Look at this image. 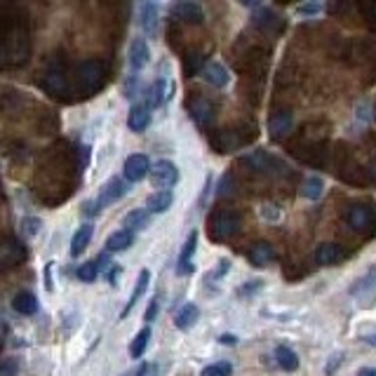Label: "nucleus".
<instances>
[{
  "label": "nucleus",
  "mask_w": 376,
  "mask_h": 376,
  "mask_svg": "<svg viewBox=\"0 0 376 376\" xmlns=\"http://www.w3.org/2000/svg\"><path fill=\"white\" fill-rule=\"evenodd\" d=\"M106 85V64L99 59H85L75 71V92L80 97H92Z\"/></svg>",
  "instance_id": "obj_1"
},
{
  "label": "nucleus",
  "mask_w": 376,
  "mask_h": 376,
  "mask_svg": "<svg viewBox=\"0 0 376 376\" xmlns=\"http://www.w3.org/2000/svg\"><path fill=\"white\" fill-rule=\"evenodd\" d=\"M238 231H240V217L229 210L214 212L210 217V222H207V233H210V240H214V242L231 240Z\"/></svg>",
  "instance_id": "obj_2"
},
{
  "label": "nucleus",
  "mask_w": 376,
  "mask_h": 376,
  "mask_svg": "<svg viewBox=\"0 0 376 376\" xmlns=\"http://www.w3.org/2000/svg\"><path fill=\"white\" fill-rule=\"evenodd\" d=\"M346 224L353 231L369 235V233L376 231V207L367 205V202H355L346 212Z\"/></svg>",
  "instance_id": "obj_3"
},
{
  "label": "nucleus",
  "mask_w": 376,
  "mask_h": 376,
  "mask_svg": "<svg viewBox=\"0 0 376 376\" xmlns=\"http://www.w3.org/2000/svg\"><path fill=\"white\" fill-rule=\"evenodd\" d=\"M40 87H43L50 97L64 99V101L69 99V94H73V87H71L66 73H64V69H59V66H52L45 71L43 80H40Z\"/></svg>",
  "instance_id": "obj_4"
},
{
  "label": "nucleus",
  "mask_w": 376,
  "mask_h": 376,
  "mask_svg": "<svg viewBox=\"0 0 376 376\" xmlns=\"http://www.w3.org/2000/svg\"><path fill=\"white\" fill-rule=\"evenodd\" d=\"M26 244L17 242V240H5L0 242V273L10 271V268L19 266L26 261Z\"/></svg>",
  "instance_id": "obj_5"
},
{
  "label": "nucleus",
  "mask_w": 376,
  "mask_h": 376,
  "mask_svg": "<svg viewBox=\"0 0 376 376\" xmlns=\"http://www.w3.org/2000/svg\"><path fill=\"white\" fill-rule=\"evenodd\" d=\"M179 181V170L170 160H160L151 167V183L160 190H170Z\"/></svg>",
  "instance_id": "obj_6"
},
{
  "label": "nucleus",
  "mask_w": 376,
  "mask_h": 376,
  "mask_svg": "<svg viewBox=\"0 0 376 376\" xmlns=\"http://www.w3.org/2000/svg\"><path fill=\"white\" fill-rule=\"evenodd\" d=\"M249 141V136H240L238 132H231V129H224V132H217L210 136V144L217 153H231L238 151L240 146H244Z\"/></svg>",
  "instance_id": "obj_7"
},
{
  "label": "nucleus",
  "mask_w": 376,
  "mask_h": 376,
  "mask_svg": "<svg viewBox=\"0 0 376 376\" xmlns=\"http://www.w3.org/2000/svg\"><path fill=\"white\" fill-rule=\"evenodd\" d=\"M123 170H125V179L136 183V181H141L146 174H151V163H148V158L144 153H134L125 160Z\"/></svg>",
  "instance_id": "obj_8"
},
{
  "label": "nucleus",
  "mask_w": 376,
  "mask_h": 376,
  "mask_svg": "<svg viewBox=\"0 0 376 376\" xmlns=\"http://www.w3.org/2000/svg\"><path fill=\"white\" fill-rule=\"evenodd\" d=\"M188 111H190V118H193L198 127H210V125L214 123V116H217V109H214V104H212L210 99H205V97L195 99L193 104L188 106Z\"/></svg>",
  "instance_id": "obj_9"
},
{
  "label": "nucleus",
  "mask_w": 376,
  "mask_h": 376,
  "mask_svg": "<svg viewBox=\"0 0 376 376\" xmlns=\"http://www.w3.org/2000/svg\"><path fill=\"white\" fill-rule=\"evenodd\" d=\"M125 193H127V183H125L123 179L113 177L111 181H106V183H104V188H101V190H99V195H97L99 210H101V207L113 205V202H118Z\"/></svg>",
  "instance_id": "obj_10"
},
{
  "label": "nucleus",
  "mask_w": 376,
  "mask_h": 376,
  "mask_svg": "<svg viewBox=\"0 0 376 376\" xmlns=\"http://www.w3.org/2000/svg\"><path fill=\"white\" fill-rule=\"evenodd\" d=\"M170 12L177 21H183V24H202V19H205V12H202V8L198 3H190V0L174 3Z\"/></svg>",
  "instance_id": "obj_11"
},
{
  "label": "nucleus",
  "mask_w": 376,
  "mask_h": 376,
  "mask_svg": "<svg viewBox=\"0 0 376 376\" xmlns=\"http://www.w3.org/2000/svg\"><path fill=\"white\" fill-rule=\"evenodd\" d=\"M172 92H174V85H170L165 78H158V80L146 89V104L144 106L146 109H158V106H163V101L172 97Z\"/></svg>",
  "instance_id": "obj_12"
},
{
  "label": "nucleus",
  "mask_w": 376,
  "mask_h": 376,
  "mask_svg": "<svg viewBox=\"0 0 376 376\" xmlns=\"http://www.w3.org/2000/svg\"><path fill=\"white\" fill-rule=\"evenodd\" d=\"M195 247H198V233H190L188 240L183 242V249L179 254V264H177V273L179 276H190L193 273V254H195Z\"/></svg>",
  "instance_id": "obj_13"
},
{
  "label": "nucleus",
  "mask_w": 376,
  "mask_h": 376,
  "mask_svg": "<svg viewBox=\"0 0 376 376\" xmlns=\"http://www.w3.org/2000/svg\"><path fill=\"white\" fill-rule=\"evenodd\" d=\"M139 24L144 28L146 35H155L160 26V15H158V5L155 3H144L139 8Z\"/></svg>",
  "instance_id": "obj_14"
},
{
  "label": "nucleus",
  "mask_w": 376,
  "mask_h": 376,
  "mask_svg": "<svg viewBox=\"0 0 376 376\" xmlns=\"http://www.w3.org/2000/svg\"><path fill=\"white\" fill-rule=\"evenodd\" d=\"M346 252L339 244L334 242H322L318 249H315V261H318L320 266H334L339 264V261H343Z\"/></svg>",
  "instance_id": "obj_15"
},
{
  "label": "nucleus",
  "mask_w": 376,
  "mask_h": 376,
  "mask_svg": "<svg viewBox=\"0 0 376 376\" xmlns=\"http://www.w3.org/2000/svg\"><path fill=\"white\" fill-rule=\"evenodd\" d=\"M202 78H205L212 87H226V85H229V80H231L229 71H226L224 64H219V62L205 64V69H202Z\"/></svg>",
  "instance_id": "obj_16"
},
{
  "label": "nucleus",
  "mask_w": 376,
  "mask_h": 376,
  "mask_svg": "<svg viewBox=\"0 0 376 376\" xmlns=\"http://www.w3.org/2000/svg\"><path fill=\"white\" fill-rule=\"evenodd\" d=\"M148 59H151V50H148L146 40L144 38L132 40V45H129V66L134 71H141L148 64Z\"/></svg>",
  "instance_id": "obj_17"
},
{
  "label": "nucleus",
  "mask_w": 376,
  "mask_h": 376,
  "mask_svg": "<svg viewBox=\"0 0 376 376\" xmlns=\"http://www.w3.org/2000/svg\"><path fill=\"white\" fill-rule=\"evenodd\" d=\"M292 127H294V123H292V116H289L287 111L276 113V116L271 118V125H268V129H271V136L276 141L285 139V136L292 132Z\"/></svg>",
  "instance_id": "obj_18"
},
{
  "label": "nucleus",
  "mask_w": 376,
  "mask_h": 376,
  "mask_svg": "<svg viewBox=\"0 0 376 376\" xmlns=\"http://www.w3.org/2000/svg\"><path fill=\"white\" fill-rule=\"evenodd\" d=\"M148 125H151V109H146L144 104L134 106V109L129 111L127 127L132 129V132H144Z\"/></svg>",
  "instance_id": "obj_19"
},
{
  "label": "nucleus",
  "mask_w": 376,
  "mask_h": 376,
  "mask_svg": "<svg viewBox=\"0 0 376 376\" xmlns=\"http://www.w3.org/2000/svg\"><path fill=\"white\" fill-rule=\"evenodd\" d=\"M12 308L19 315H35L38 313V299L31 292H19V294L12 299Z\"/></svg>",
  "instance_id": "obj_20"
},
{
  "label": "nucleus",
  "mask_w": 376,
  "mask_h": 376,
  "mask_svg": "<svg viewBox=\"0 0 376 376\" xmlns=\"http://www.w3.org/2000/svg\"><path fill=\"white\" fill-rule=\"evenodd\" d=\"M92 224H82L80 229L75 231L73 240H71V256H80V252H85L89 240H92Z\"/></svg>",
  "instance_id": "obj_21"
},
{
  "label": "nucleus",
  "mask_w": 376,
  "mask_h": 376,
  "mask_svg": "<svg viewBox=\"0 0 376 376\" xmlns=\"http://www.w3.org/2000/svg\"><path fill=\"white\" fill-rule=\"evenodd\" d=\"M172 200H174L172 190H155L151 198L146 200V207H148V212H153V214H163L172 207Z\"/></svg>",
  "instance_id": "obj_22"
},
{
  "label": "nucleus",
  "mask_w": 376,
  "mask_h": 376,
  "mask_svg": "<svg viewBox=\"0 0 376 376\" xmlns=\"http://www.w3.org/2000/svg\"><path fill=\"white\" fill-rule=\"evenodd\" d=\"M200 318V310L198 306H193V303H186V306H181V310L174 315V325L177 330H190V327L198 322Z\"/></svg>",
  "instance_id": "obj_23"
},
{
  "label": "nucleus",
  "mask_w": 376,
  "mask_h": 376,
  "mask_svg": "<svg viewBox=\"0 0 376 376\" xmlns=\"http://www.w3.org/2000/svg\"><path fill=\"white\" fill-rule=\"evenodd\" d=\"M134 242V233L129 231H116L109 235V240H106V249L109 252H125V249H129V244Z\"/></svg>",
  "instance_id": "obj_24"
},
{
  "label": "nucleus",
  "mask_w": 376,
  "mask_h": 376,
  "mask_svg": "<svg viewBox=\"0 0 376 376\" xmlns=\"http://www.w3.org/2000/svg\"><path fill=\"white\" fill-rule=\"evenodd\" d=\"M148 219H151V214H148V210H132L127 214V217L123 219V226L125 231L134 233V231H144L148 226Z\"/></svg>",
  "instance_id": "obj_25"
},
{
  "label": "nucleus",
  "mask_w": 376,
  "mask_h": 376,
  "mask_svg": "<svg viewBox=\"0 0 376 376\" xmlns=\"http://www.w3.org/2000/svg\"><path fill=\"white\" fill-rule=\"evenodd\" d=\"M148 283H151V273H148V271H141V273H139V280H136V287H134V292H132V296H129L127 306H125V310H123V318H125V315H127L129 310H132V308L136 306V301H139L141 296L146 294Z\"/></svg>",
  "instance_id": "obj_26"
},
{
  "label": "nucleus",
  "mask_w": 376,
  "mask_h": 376,
  "mask_svg": "<svg viewBox=\"0 0 376 376\" xmlns=\"http://www.w3.org/2000/svg\"><path fill=\"white\" fill-rule=\"evenodd\" d=\"M276 362L285 369V372H294V369H299V357H296L294 350L287 348V346H278L276 348Z\"/></svg>",
  "instance_id": "obj_27"
},
{
  "label": "nucleus",
  "mask_w": 376,
  "mask_h": 376,
  "mask_svg": "<svg viewBox=\"0 0 376 376\" xmlns=\"http://www.w3.org/2000/svg\"><path fill=\"white\" fill-rule=\"evenodd\" d=\"M276 256V252H273V247L268 242H259L252 247V252H249V261H252L254 266H266L268 261Z\"/></svg>",
  "instance_id": "obj_28"
},
{
  "label": "nucleus",
  "mask_w": 376,
  "mask_h": 376,
  "mask_svg": "<svg viewBox=\"0 0 376 376\" xmlns=\"http://www.w3.org/2000/svg\"><path fill=\"white\" fill-rule=\"evenodd\" d=\"M148 341H151V330H148V327H144V330H141V332L132 339V343H129V355H132L134 360H136V357H141V355L146 353Z\"/></svg>",
  "instance_id": "obj_29"
},
{
  "label": "nucleus",
  "mask_w": 376,
  "mask_h": 376,
  "mask_svg": "<svg viewBox=\"0 0 376 376\" xmlns=\"http://www.w3.org/2000/svg\"><path fill=\"white\" fill-rule=\"evenodd\" d=\"M322 190H325V183H322V179L310 177V179H306V181H303L301 195H303V198H308V200H318L320 195H322Z\"/></svg>",
  "instance_id": "obj_30"
},
{
  "label": "nucleus",
  "mask_w": 376,
  "mask_h": 376,
  "mask_svg": "<svg viewBox=\"0 0 376 376\" xmlns=\"http://www.w3.org/2000/svg\"><path fill=\"white\" fill-rule=\"evenodd\" d=\"M200 69H205V57H202L200 52H190V55L183 59V73L195 75L200 73Z\"/></svg>",
  "instance_id": "obj_31"
},
{
  "label": "nucleus",
  "mask_w": 376,
  "mask_h": 376,
  "mask_svg": "<svg viewBox=\"0 0 376 376\" xmlns=\"http://www.w3.org/2000/svg\"><path fill=\"white\" fill-rule=\"evenodd\" d=\"M97 276H99L97 261H85V264H80V268H78V280L80 283H94Z\"/></svg>",
  "instance_id": "obj_32"
},
{
  "label": "nucleus",
  "mask_w": 376,
  "mask_h": 376,
  "mask_svg": "<svg viewBox=\"0 0 376 376\" xmlns=\"http://www.w3.org/2000/svg\"><path fill=\"white\" fill-rule=\"evenodd\" d=\"M256 26H261V28H268V31H276V24L278 26H283V21H280V17L278 15H273V12H268L264 10L261 15H256Z\"/></svg>",
  "instance_id": "obj_33"
},
{
  "label": "nucleus",
  "mask_w": 376,
  "mask_h": 376,
  "mask_svg": "<svg viewBox=\"0 0 376 376\" xmlns=\"http://www.w3.org/2000/svg\"><path fill=\"white\" fill-rule=\"evenodd\" d=\"M231 374H233V365H231V362H226V360L214 362V365L205 367L200 372V376H231Z\"/></svg>",
  "instance_id": "obj_34"
},
{
  "label": "nucleus",
  "mask_w": 376,
  "mask_h": 376,
  "mask_svg": "<svg viewBox=\"0 0 376 376\" xmlns=\"http://www.w3.org/2000/svg\"><path fill=\"white\" fill-rule=\"evenodd\" d=\"M38 231H40V219H35V217H24V219H21V233H24V238H33Z\"/></svg>",
  "instance_id": "obj_35"
},
{
  "label": "nucleus",
  "mask_w": 376,
  "mask_h": 376,
  "mask_svg": "<svg viewBox=\"0 0 376 376\" xmlns=\"http://www.w3.org/2000/svg\"><path fill=\"white\" fill-rule=\"evenodd\" d=\"M19 374V360L17 357H5V362H0V376H17Z\"/></svg>",
  "instance_id": "obj_36"
},
{
  "label": "nucleus",
  "mask_w": 376,
  "mask_h": 376,
  "mask_svg": "<svg viewBox=\"0 0 376 376\" xmlns=\"http://www.w3.org/2000/svg\"><path fill=\"white\" fill-rule=\"evenodd\" d=\"M155 374H158V367H155L153 362H144V365H139L136 369L125 372L123 376H155Z\"/></svg>",
  "instance_id": "obj_37"
},
{
  "label": "nucleus",
  "mask_w": 376,
  "mask_h": 376,
  "mask_svg": "<svg viewBox=\"0 0 376 376\" xmlns=\"http://www.w3.org/2000/svg\"><path fill=\"white\" fill-rule=\"evenodd\" d=\"M360 12H362V17L367 19V24H372V26L376 28V0H374V3H362Z\"/></svg>",
  "instance_id": "obj_38"
},
{
  "label": "nucleus",
  "mask_w": 376,
  "mask_h": 376,
  "mask_svg": "<svg viewBox=\"0 0 376 376\" xmlns=\"http://www.w3.org/2000/svg\"><path fill=\"white\" fill-rule=\"evenodd\" d=\"M136 87H139V75H132L127 80V85H125V97L134 99L136 97Z\"/></svg>",
  "instance_id": "obj_39"
},
{
  "label": "nucleus",
  "mask_w": 376,
  "mask_h": 376,
  "mask_svg": "<svg viewBox=\"0 0 376 376\" xmlns=\"http://www.w3.org/2000/svg\"><path fill=\"white\" fill-rule=\"evenodd\" d=\"M158 310H160V301H158V299H153L151 303H148L144 320H146V322H153V320H155V315H158Z\"/></svg>",
  "instance_id": "obj_40"
},
{
  "label": "nucleus",
  "mask_w": 376,
  "mask_h": 376,
  "mask_svg": "<svg viewBox=\"0 0 376 376\" xmlns=\"http://www.w3.org/2000/svg\"><path fill=\"white\" fill-rule=\"evenodd\" d=\"M256 289H261V280H249V285H244L242 289H238V294L244 296V294H252Z\"/></svg>",
  "instance_id": "obj_41"
},
{
  "label": "nucleus",
  "mask_w": 376,
  "mask_h": 376,
  "mask_svg": "<svg viewBox=\"0 0 376 376\" xmlns=\"http://www.w3.org/2000/svg\"><path fill=\"white\" fill-rule=\"evenodd\" d=\"M52 266H55V261H50V264L45 266V289L47 292L55 289V285H52Z\"/></svg>",
  "instance_id": "obj_42"
},
{
  "label": "nucleus",
  "mask_w": 376,
  "mask_h": 376,
  "mask_svg": "<svg viewBox=\"0 0 376 376\" xmlns=\"http://www.w3.org/2000/svg\"><path fill=\"white\" fill-rule=\"evenodd\" d=\"M85 214H89V217H94V214H99V205H97V200H87V202H85Z\"/></svg>",
  "instance_id": "obj_43"
},
{
  "label": "nucleus",
  "mask_w": 376,
  "mask_h": 376,
  "mask_svg": "<svg viewBox=\"0 0 376 376\" xmlns=\"http://www.w3.org/2000/svg\"><path fill=\"white\" fill-rule=\"evenodd\" d=\"M219 343H224V346H235V343H238V337H233V334H222V337H219Z\"/></svg>",
  "instance_id": "obj_44"
},
{
  "label": "nucleus",
  "mask_w": 376,
  "mask_h": 376,
  "mask_svg": "<svg viewBox=\"0 0 376 376\" xmlns=\"http://www.w3.org/2000/svg\"><path fill=\"white\" fill-rule=\"evenodd\" d=\"M299 12H306V15H315V12H320V5L318 3H308V5H301Z\"/></svg>",
  "instance_id": "obj_45"
},
{
  "label": "nucleus",
  "mask_w": 376,
  "mask_h": 376,
  "mask_svg": "<svg viewBox=\"0 0 376 376\" xmlns=\"http://www.w3.org/2000/svg\"><path fill=\"white\" fill-rule=\"evenodd\" d=\"M118 276H120V268H118V266H113L111 271H109V283L113 285V287H116V285H118V283H116V280H118Z\"/></svg>",
  "instance_id": "obj_46"
},
{
  "label": "nucleus",
  "mask_w": 376,
  "mask_h": 376,
  "mask_svg": "<svg viewBox=\"0 0 376 376\" xmlns=\"http://www.w3.org/2000/svg\"><path fill=\"white\" fill-rule=\"evenodd\" d=\"M357 376H376V369L374 367H362V369H357Z\"/></svg>",
  "instance_id": "obj_47"
},
{
  "label": "nucleus",
  "mask_w": 376,
  "mask_h": 376,
  "mask_svg": "<svg viewBox=\"0 0 376 376\" xmlns=\"http://www.w3.org/2000/svg\"><path fill=\"white\" fill-rule=\"evenodd\" d=\"M367 343H372V346H376V334H374V337H369V339H367Z\"/></svg>",
  "instance_id": "obj_48"
},
{
  "label": "nucleus",
  "mask_w": 376,
  "mask_h": 376,
  "mask_svg": "<svg viewBox=\"0 0 376 376\" xmlns=\"http://www.w3.org/2000/svg\"><path fill=\"white\" fill-rule=\"evenodd\" d=\"M0 350H3V337H0Z\"/></svg>",
  "instance_id": "obj_49"
}]
</instances>
